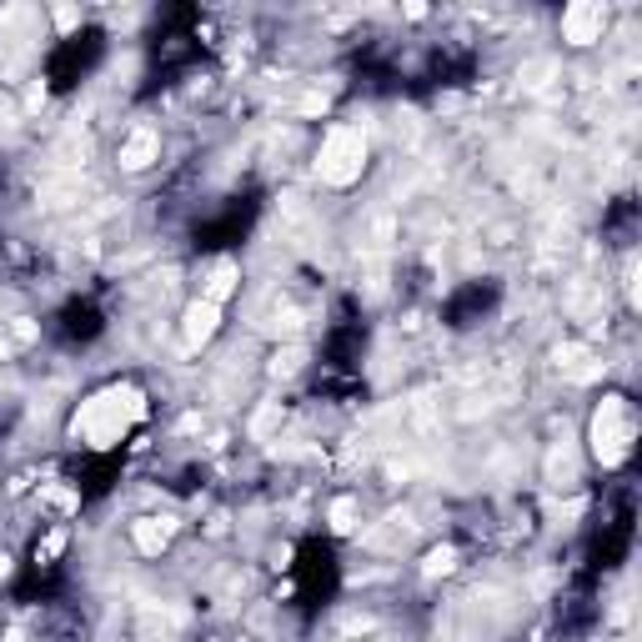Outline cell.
I'll return each mask as SVG.
<instances>
[{"instance_id":"15","label":"cell","mask_w":642,"mask_h":642,"mask_svg":"<svg viewBox=\"0 0 642 642\" xmlns=\"http://www.w3.org/2000/svg\"><path fill=\"white\" fill-rule=\"evenodd\" d=\"M327 106H332L327 91H306V96L296 101V116H327Z\"/></svg>"},{"instance_id":"5","label":"cell","mask_w":642,"mask_h":642,"mask_svg":"<svg viewBox=\"0 0 642 642\" xmlns=\"http://www.w3.org/2000/svg\"><path fill=\"white\" fill-rule=\"evenodd\" d=\"M161 161V131L156 126H131L126 136H121V146H116V166L126 171V176H141V171H151Z\"/></svg>"},{"instance_id":"9","label":"cell","mask_w":642,"mask_h":642,"mask_svg":"<svg viewBox=\"0 0 642 642\" xmlns=\"http://www.w3.org/2000/svg\"><path fill=\"white\" fill-rule=\"evenodd\" d=\"M357 522H362V502H357V497H337V502L327 507V527H332L337 537L357 532Z\"/></svg>"},{"instance_id":"14","label":"cell","mask_w":642,"mask_h":642,"mask_svg":"<svg viewBox=\"0 0 642 642\" xmlns=\"http://www.w3.org/2000/svg\"><path fill=\"white\" fill-rule=\"evenodd\" d=\"M66 542H71V537H66V527H56L46 542H36V562H41V567H46V562H56V557L66 552Z\"/></svg>"},{"instance_id":"16","label":"cell","mask_w":642,"mask_h":642,"mask_svg":"<svg viewBox=\"0 0 642 642\" xmlns=\"http://www.w3.org/2000/svg\"><path fill=\"white\" fill-rule=\"evenodd\" d=\"M51 21H56V31H71V26H81V11L76 6H56Z\"/></svg>"},{"instance_id":"8","label":"cell","mask_w":642,"mask_h":642,"mask_svg":"<svg viewBox=\"0 0 642 642\" xmlns=\"http://www.w3.org/2000/svg\"><path fill=\"white\" fill-rule=\"evenodd\" d=\"M241 286V266L236 261H216L211 266V276H206V286H201V301H216V306H226V296Z\"/></svg>"},{"instance_id":"6","label":"cell","mask_w":642,"mask_h":642,"mask_svg":"<svg viewBox=\"0 0 642 642\" xmlns=\"http://www.w3.org/2000/svg\"><path fill=\"white\" fill-rule=\"evenodd\" d=\"M221 311H226V306H216V301H201V296H196V301L181 311V342H186L191 352H196V347H206V342L221 332Z\"/></svg>"},{"instance_id":"10","label":"cell","mask_w":642,"mask_h":642,"mask_svg":"<svg viewBox=\"0 0 642 642\" xmlns=\"http://www.w3.org/2000/svg\"><path fill=\"white\" fill-rule=\"evenodd\" d=\"M457 562H462V557H457V547H452V542H442V547H432V552L422 557V577H427V582L452 577V572H457Z\"/></svg>"},{"instance_id":"11","label":"cell","mask_w":642,"mask_h":642,"mask_svg":"<svg viewBox=\"0 0 642 642\" xmlns=\"http://www.w3.org/2000/svg\"><path fill=\"white\" fill-rule=\"evenodd\" d=\"M547 477H552V487L572 492V487H577V462H572V452H557V447H552V457H547Z\"/></svg>"},{"instance_id":"3","label":"cell","mask_w":642,"mask_h":642,"mask_svg":"<svg viewBox=\"0 0 642 642\" xmlns=\"http://www.w3.org/2000/svg\"><path fill=\"white\" fill-rule=\"evenodd\" d=\"M362 171H367V136L357 126H332L316 151L321 186H352V181H362Z\"/></svg>"},{"instance_id":"12","label":"cell","mask_w":642,"mask_h":642,"mask_svg":"<svg viewBox=\"0 0 642 642\" xmlns=\"http://www.w3.org/2000/svg\"><path fill=\"white\" fill-rule=\"evenodd\" d=\"M306 367V347H276L271 357V377H296Z\"/></svg>"},{"instance_id":"13","label":"cell","mask_w":642,"mask_h":642,"mask_svg":"<svg viewBox=\"0 0 642 642\" xmlns=\"http://www.w3.org/2000/svg\"><path fill=\"white\" fill-rule=\"evenodd\" d=\"M552 76H557V61H527V66L517 71V81H522L527 91H542Z\"/></svg>"},{"instance_id":"4","label":"cell","mask_w":642,"mask_h":642,"mask_svg":"<svg viewBox=\"0 0 642 642\" xmlns=\"http://www.w3.org/2000/svg\"><path fill=\"white\" fill-rule=\"evenodd\" d=\"M557 26H562L567 46H597L607 36V6H597V0H572Z\"/></svg>"},{"instance_id":"1","label":"cell","mask_w":642,"mask_h":642,"mask_svg":"<svg viewBox=\"0 0 642 642\" xmlns=\"http://www.w3.org/2000/svg\"><path fill=\"white\" fill-rule=\"evenodd\" d=\"M146 392L131 382H111L101 392H91L76 412H71V442L86 452H111L126 442V432L146 417Z\"/></svg>"},{"instance_id":"2","label":"cell","mask_w":642,"mask_h":642,"mask_svg":"<svg viewBox=\"0 0 642 642\" xmlns=\"http://www.w3.org/2000/svg\"><path fill=\"white\" fill-rule=\"evenodd\" d=\"M587 442H592V457H597L602 467H622V462L632 457V442H637V412H632V402H627L622 392H607V397L597 402Z\"/></svg>"},{"instance_id":"7","label":"cell","mask_w":642,"mask_h":642,"mask_svg":"<svg viewBox=\"0 0 642 642\" xmlns=\"http://www.w3.org/2000/svg\"><path fill=\"white\" fill-rule=\"evenodd\" d=\"M171 537H176V517H136L131 522V542L141 557H161L171 547Z\"/></svg>"},{"instance_id":"18","label":"cell","mask_w":642,"mask_h":642,"mask_svg":"<svg viewBox=\"0 0 642 642\" xmlns=\"http://www.w3.org/2000/svg\"><path fill=\"white\" fill-rule=\"evenodd\" d=\"M6 577H11V557H6V552H0V582H6Z\"/></svg>"},{"instance_id":"17","label":"cell","mask_w":642,"mask_h":642,"mask_svg":"<svg viewBox=\"0 0 642 642\" xmlns=\"http://www.w3.org/2000/svg\"><path fill=\"white\" fill-rule=\"evenodd\" d=\"M402 16H407V21H427L432 11H427V6H402Z\"/></svg>"}]
</instances>
